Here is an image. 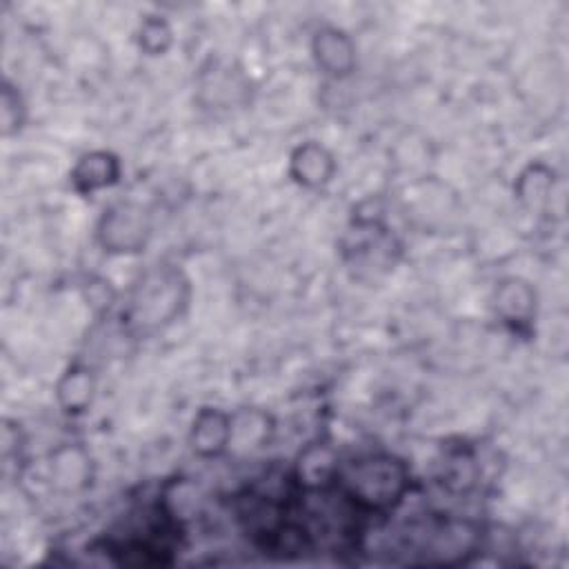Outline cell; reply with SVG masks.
I'll return each mask as SVG.
<instances>
[{
	"mask_svg": "<svg viewBox=\"0 0 569 569\" xmlns=\"http://www.w3.org/2000/svg\"><path fill=\"white\" fill-rule=\"evenodd\" d=\"M189 287L187 280L178 269L158 267L147 271L140 282L136 284L127 318L131 327L140 331H153L180 316L182 307L187 305Z\"/></svg>",
	"mask_w": 569,
	"mask_h": 569,
	"instance_id": "obj_2",
	"label": "cell"
},
{
	"mask_svg": "<svg viewBox=\"0 0 569 569\" xmlns=\"http://www.w3.org/2000/svg\"><path fill=\"white\" fill-rule=\"evenodd\" d=\"M553 189V171L542 164H529L516 180V196L529 209H540L549 202Z\"/></svg>",
	"mask_w": 569,
	"mask_h": 569,
	"instance_id": "obj_13",
	"label": "cell"
},
{
	"mask_svg": "<svg viewBox=\"0 0 569 569\" xmlns=\"http://www.w3.org/2000/svg\"><path fill=\"white\" fill-rule=\"evenodd\" d=\"M340 462L331 445H307L293 467V478L305 491H322L338 480Z\"/></svg>",
	"mask_w": 569,
	"mask_h": 569,
	"instance_id": "obj_8",
	"label": "cell"
},
{
	"mask_svg": "<svg viewBox=\"0 0 569 569\" xmlns=\"http://www.w3.org/2000/svg\"><path fill=\"white\" fill-rule=\"evenodd\" d=\"M273 431L269 413L260 409H244L231 416V442L229 449L238 451H256L269 442Z\"/></svg>",
	"mask_w": 569,
	"mask_h": 569,
	"instance_id": "obj_12",
	"label": "cell"
},
{
	"mask_svg": "<svg viewBox=\"0 0 569 569\" xmlns=\"http://www.w3.org/2000/svg\"><path fill=\"white\" fill-rule=\"evenodd\" d=\"M2 133L11 136L16 133L24 122V102L20 98V91L4 80L2 84Z\"/></svg>",
	"mask_w": 569,
	"mask_h": 569,
	"instance_id": "obj_17",
	"label": "cell"
},
{
	"mask_svg": "<svg viewBox=\"0 0 569 569\" xmlns=\"http://www.w3.org/2000/svg\"><path fill=\"white\" fill-rule=\"evenodd\" d=\"M120 178V160L111 151L84 153L71 169V184L78 193H93L116 184Z\"/></svg>",
	"mask_w": 569,
	"mask_h": 569,
	"instance_id": "obj_10",
	"label": "cell"
},
{
	"mask_svg": "<svg viewBox=\"0 0 569 569\" xmlns=\"http://www.w3.org/2000/svg\"><path fill=\"white\" fill-rule=\"evenodd\" d=\"M231 442V416L216 407H202L191 425L189 445L200 458H218Z\"/></svg>",
	"mask_w": 569,
	"mask_h": 569,
	"instance_id": "obj_7",
	"label": "cell"
},
{
	"mask_svg": "<svg viewBox=\"0 0 569 569\" xmlns=\"http://www.w3.org/2000/svg\"><path fill=\"white\" fill-rule=\"evenodd\" d=\"M289 173L300 187L320 189L331 182L336 173V158L325 144L307 140L291 151Z\"/></svg>",
	"mask_w": 569,
	"mask_h": 569,
	"instance_id": "obj_6",
	"label": "cell"
},
{
	"mask_svg": "<svg viewBox=\"0 0 569 569\" xmlns=\"http://www.w3.org/2000/svg\"><path fill=\"white\" fill-rule=\"evenodd\" d=\"M311 56L331 78H347L356 69V42L338 27H322L313 33Z\"/></svg>",
	"mask_w": 569,
	"mask_h": 569,
	"instance_id": "obj_4",
	"label": "cell"
},
{
	"mask_svg": "<svg viewBox=\"0 0 569 569\" xmlns=\"http://www.w3.org/2000/svg\"><path fill=\"white\" fill-rule=\"evenodd\" d=\"M93 391H96L93 373L82 365L69 367L56 385L58 405L62 407L64 413H71V416H78L89 409L93 400Z\"/></svg>",
	"mask_w": 569,
	"mask_h": 569,
	"instance_id": "obj_11",
	"label": "cell"
},
{
	"mask_svg": "<svg viewBox=\"0 0 569 569\" xmlns=\"http://www.w3.org/2000/svg\"><path fill=\"white\" fill-rule=\"evenodd\" d=\"M342 493L365 511L393 509L409 489L407 465L389 453H371L340 469Z\"/></svg>",
	"mask_w": 569,
	"mask_h": 569,
	"instance_id": "obj_1",
	"label": "cell"
},
{
	"mask_svg": "<svg viewBox=\"0 0 569 569\" xmlns=\"http://www.w3.org/2000/svg\"><path fill=\"white\" fill-rule=\"evenodd\" d=\"M493 305L502 322L527 327L536 316V289L522 278H505L496 287Z\"/></svg>",
	"mask_w": 569,
	"mask_h": 569,
	"instance_id": "obj_9",
	"label": "cell"
},
{
	"mask_svg": "<svg viewBox=\"0 0 569 569\" xmlns=\"http://www.w3.org/2000/svg\"><path fill=\"white\" fill-rule=\"evenodd\" d=\"M173 31L164 18L147 16L138 29V44L149 56H160L171 47Z\"/></svg>",
	"mask_w": 569,
	"mask_h": 569,
	"instance_id": "obj_16",
	"label": "cell"
},
{
	"mask_svg": "<svg viewBox=\"0 0 569 569\" xmlns=\"http://www.w3.org/2000/svg\"><path fill=\"white\" fill-rule=\"evenodd\" d=\"M51 485L62 493H78L91 485V456L80 445H62L51 453L49 462Z\"/></svg>",
	"mask_w": 569,
	"mask_h": 569,
	"instance_id": "obj_5",
	"label": "cell"
},
{
	"mask_svg": "<svg viewBox=\"0 0 569 569\" xmlns=\"http://www.w3.org/2000/svg\"><path fill=\"white\" fill-rule=\"evenodd\" d=\"M162 509H164L167 518H171L173 522L193 518L200 509V493L191 482L176 480L167 487V491L162 496Z\"/></svg>",
	"mask_w": 569,
	"mask_h": 569,
	"instance_id": "obj_15",
	"label": "cell"
},
{
	"mask_svg": "<svg viewBox=\"0 0 569 569\" xmlns=\"http://www.w3.org/2000/svg\"><path fill=\"white\" fill-rule=\"evenodd\" d=\"M476 478H478V465L469 451L458 449L445 456V462L440 469L442 487H447L449 491L462 493L476 485Z\"/></svg>",
	"mask_w": 569,
	"mask_h": 569,
	"instance_id": "obj_14",
	"label": "cell"
},
{
	"mask_svg": "<svg viewBox=\"0 0 569 569\" xmlns=\"http://www.w3.org/2000/svg\"><path fill=\"white\" fill-rule=\"evenodd\" d=\"M96 236L107 253H140L151 236L149 213L136 202H118L104 211Z\"/></svg>",
	"mask_w": 569,
	"mask_h": 569,
	"instance_id": "obj_3",
	"label": "cell"
}]
</instances>
